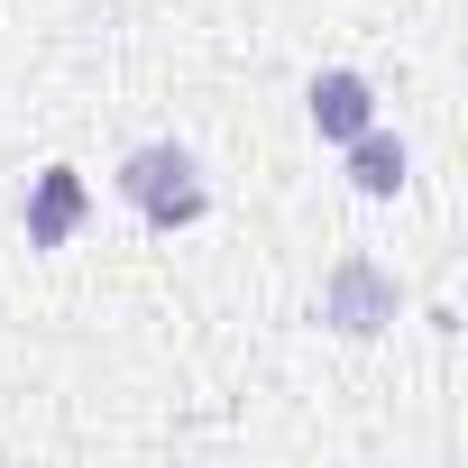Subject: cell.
I'll return each mask as SVG.
<instances>
[{
  "label": "cell",
  "instance_id": "4",
  "mask_svg": "<svg viewBox=\"0 0 468 468\" xmlns=\"http://www.w3.org/2000/svg\"><path fill=\"white\" fill-rule=\"evenodd\" d=\"M367 120H377L367 74H322V83H313V129H322V138H358Z\"/></svg>",
  "mask_w": 468,
  "mask_h": 468
},
{
  "label": "cell",
  "instance_id": "1",
  "mask_svg": "<svg viewBox=\"0 0 468 468\" xmlns=\"http://www.w3.org/2000/svg\"><path fill=\"white\" fill-rule=\"evenodd\" d=\"M120 193L156 220V229H175V220H202V175H193V156L184 147H138L129 165H120Z\"/></svg>",
  "mask_w": 468,
  "mask_h": 468
},
{
  "label": "cell",
  "instance_id": "2",
  "mask_svg": "<svg viewBox=\"0 0 468 468\" xmlns=\"http://www.w3.org/2000/svg\"><path fill=\"white\" fill-rule=\"evenodd\" d=\"M322 322H340V331H377V322H395V276H377L367 258L331 267V285H322Z\"/></svg>",
  "mask_w": 468,
  "mask_h": 468
},
{
  "label": "cell",
  "instance_id": "5",
  "mask_svg": "<svg viewBox=\"0 0 468 468\" xmlns=\"http://www.w3.org/2000/svg\"><path fill=\"white\" fill-rule=\"evenodd\" d=\"M340 147H349V184H358V193H395V184H404V138H386L377 120H367L358 138H340Z\"/></svg>",
  "mask_w": 468,
  "mask_h": 468
},
{
  "label": "cell",
  "instance_id": "3",
  "mask_svg": "<svg viewBox=\"0 0 468 468\" xmlns=\"http://www.w3.org/2000/svg\"><path fill=\"white\" fill-rule=\"evenodd\" d=\"M83 202H92L83 175H74V165H47L37 193H28V249H65V239H74V220H83Z\"/></svg>",
  "mask_w": 468,
  "mask_h": 468
}]
</instances>
